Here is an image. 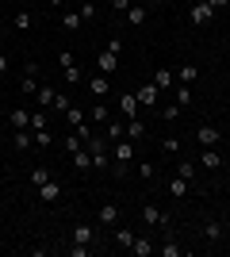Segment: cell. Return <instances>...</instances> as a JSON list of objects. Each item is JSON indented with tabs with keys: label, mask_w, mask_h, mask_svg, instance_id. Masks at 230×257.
Instances as JSON below:
<instances>
[{
	"label": "cell",
	"mask_w": 230,
	"mask_h": 257,
	"mask_svg": "<svg viewBox=\"0 0 230 257\" xmlns=\"http://www.w3.org/2000/svg\"><path fill=\"white\" fill-rule=\"evenodd\" d=\"M104 50H111V54H123V39H108V46Z\"/></svg>",
	"instance_id": "obj_46"
},
{
	"label": "cell",
	"mask_w": 230,
	"mask_h": 257,
	"mask_svg": "<svg viewBox=\"0 0 230 257\" xmlns=\"http://www.w3.org/2000/svg\"><path fill=\"white\" fill-rule=\"evenodd\" d=\"M0 54H4V39H0Z\"/></svg>",
	"instance_id": "obj_51"
},
{
	"label": "cell",
	"mask_w": 230,
	"mask_h": 257,
	"mask_svg": "<svg viewBox=\"0 0 230 257\" xmlns=\"http://www.w3.org/2000/svg\"><path fill=\"white\" fill-rule=\"evenodd\" d=\"M134 96H138V107H153V104H157V96H161V88H157V85L150 81V85L134 88Z\"/></svg>",
	"instance_id": "obj_8"
},
{
	"label": "cell",
	"mask_w": 230,
	"mask_h": 257,
	"mask_svg": "<svg viewBox=\"0 0 230 257\" xmlns=\"http://www.w3.org/2000/svg\"><path fill=\"white\" fill-rule=\"evenodd\" d=\"M157 115H161L165 123H173V119H180V107H176V104H169V107H161Z\"/></svg>",
	"instance_id": "obj_37"
},
{
	"label": "cell",
	"mask_w": 230,
	"mask_h": 257,
	"mask_svg": "<svg viewBox=\"0 0 230 257\" xmlns=\"http://www.w3.org/2000/svg\"><path fill=\"white\" fill-rule=\"evenodd\" d=\"M226 81H230V73H226Z\"/></svg>",
	"instance_id": "obj_53"
},
{
	"label": "cell",
	"mask_w": 230,
	"mask_h": 257,
	"mask_svg": "<svg viewBox=\"0 0 230 257\" xmlns=\"http://www.w3.org/2000/svg\"><path fill=\"white\" fill-rule=\"evenodd\" d=\"M8 65H12V62H8V54H0V77L8 73Z\"/></svg>",
	"instance_id": "obj_48"
},
{
	"label": "cell",
	"mask_w": 230,
	"mask_h": 257,
	"mask_svg": "<svg viewBox=\"0 0 230 257\" xmlns=\"http://www.w3.org/2000/svg\"><path fill=\"white\" fill-rule=\"evenodd\" d=\"M161 253H165V257H180V246H176V242H165Z\"/></svg>",
	"instance_id": "obj_44"
},
{
	"label": "cell",
	"mask_w": 230,
	"mask_h": 257,
	"mask_svg": "<svg viewBox=\"0 0 230 257\" xmlns=\"http://www.w3.org/2000/svg\"><path fill=\"white\" fill-rule=\"evenodd\" d=\"M115 219H119V207H115V204H104L96 211V223L100 226H115Z\"/></svg>",
	"instance_id": "obj_18"
},
{
	"label": "cell",
	"mask_w": 230,
	"mask_h": 257,
	"mask_svg": "<svg viewBox=\"0 0 230 257\" xmlns=\"http://www.w3.org/2000/svg\"><path fill=\"white\" fill-rule=\"evenodd\" d=\"M196 139H199V146H219V142H222V131L211 127V123H199V127H196Z\"/></svg>",
	"instance_id": "obj_5"
},
{
	"label": "cell",
	"mask_w": 230,
	"mask_h": 257,
	"mask_svg": "<svg viewBox=\"0 0 230 257\" xmlns=\"http://www.w3.org/2000/svg\"><path fill=\"white\" fill-rule=\"evenodd\" d=\"M66 123H73V127H77V123H85V111H81V107H69V111H66Z\"/></svg>",
	"instance_id": "obj_40"
},
{
	"label": "cell",
	"mask_w": 230,
	"mask_h": 257,
	"mask_svg": "<svg viewBox=\"0 0 230 257\" xmlns=\"http://www.w3.org/2000/svg\"><path fill=\"white\" fill-rule=\"evenodd\" d=\"M199 165L207 173H219L222 169V154H219V146H203V154H199Z\"/></svg>",
	"instance_id": "obj_6"
},
{
	"label": "cell",
	"mask_w": 230,
	"mask_h": 257,
	"mask_svg": "<svg viewBox=\"0 0 230 257\" xmlns=\"http://www.w3.org/2000/svg\"><path fill=\"white\" fill-rule=\"evenodd\" d=\"M138 177H142V181H153V177H157V169H153V161H142V165H138Z\"/></svg>",
	"instance_id": "obj_38"
},
{
	"label": "cell",
	"mask_w": 230,
	"mask_h": 257,
	"mask_svg": "<svg viewBox=\"0 0 230 257\" xmlns=\"http://www.w3.org/2000/svg\"><path fill=\"white\" fill-rule=\"evenodd\" d=\"M173 104L180 111H188L192 107V85H173Z\"/></svg>",
	"instance_id": "obj_11"
},
{
	"label": "cell",
	"mask_w": 230,
	"mask_h": 257,
	"mask_svg": "<svg viewBox=\"0 0 230 257\" xmlns=\"http://www.w3.org/2000/svg\"><path fill=\"white\" fill-rule=\"evenodd\" d=\"M127 139H131V142H142V139H146V123H142L138 115L127 119Z\"/></svg>",
	"instance_id": "obj_20"
},
{
	"label": "cell",
	"mask_w": 230,
	"mask_h": 257,
	"mask_svg": "<svg viewBox=\"0 0 230 257\" xmlns=\"http://www.w3.org/2000/svg\"><path fill=\"white\" fill-rule=\"evenodd\" d=\"M85 150L92 154V169H96V173L111 169V142L104 139V135H92V139L85 142Z\"/></svg>",
	"instance_id": "obj_1"
},
{
	"label": "cell",
	"mask_w": 230,
	"mask_h": 257,
	"mask_svg": "<svg viewBox=\"0 0 230 257\" xmlns=\"http://www.w3.org/2000/svg\"><path fill=\"white\" fill-rule=\"evenodd\" d=\"M46 4H50V8H58V12H62V8H66V4H69V0H46Z\"/></svg>",
	"instance_id": "obj_50"
},
{
	"label": "cell",
	"mask_w": 230,
	"mask_h": 257,
	"mask_svg": "<svg viewBox=\"0 0 230 257\" xmlns=\"http://www.w3.org/2000/svg\"><path fill=\"white\" fill-rule=\"evenodd\" d=\"M69 107H73V104H69V92H54V111H62V115H66Z\"/></svg>",
	"instance_id": "obj_34"
},
{
	"label": "cell",
	"mask_w": 230,
	"mask_h": 257,
	"mask_svg": "<svg viewBox=\"0 0 230 257\" xmlns=\"http://www.w3.org/2000/svg\"><path fill=\"white\" fill-rule=\"evenodd\" d=\"M54 92H58V88L39 85V92H35V104H39V107H54Z\"/></svg>",
	"instance_id": "obj_23"
},
{
	"label": "cell",
	"mask_w": 230,
	"mask_h": 257,
	"mask_svg": "<svg viewBox=\"0 0 230 257\" xmlns=\"http://www.w3.org/2000/svg\"><path fill=\"white\" fill-rule=\"evenodd\" d=\"M153 85L161 88V92H173V85H176V73H173V69H165V65H161V69L153 73Z\"/></svg>",
	"instance_id": "obj_12"
},
{
	"label": "cell",
	"mask_w": 230,
	"mask_h": 257,
	"mask_svg": "<svg viewBox=\"0 0 230 257\" xmlns=\"http://www.w3.org/2000/svg\"><path fill=\"white\" fill-rule=\"evenodd\" d=\"M226 215H230V200H226Z\"/></svg>",
	"instance_id": "obj_52"
},
{
	"label": "cell",
	"mask_w": 230,
	"mask_h": 257,
	"mask_svg": "<svg viewBox=\"0 0 230 257\" xmlns=\"http://www.w3.org/2000/svg\"><path fill=\"white\" fill-rule=\"evenodd\" d=\"M188 184H192V181H184V177H173V181L165 184L169 200H184V196H188Z\"/></svg>",
	"instance_id": "obj_15"
},
{
	"label": "cell",
	"mask_w": 230,
	"mask_h": 257,
	"mask_svg": "<svg viewBox=\"0 0 230 257\" xmlns=\"http://www.w3.org/2000/svg\"><path fill=\"white\" fill-rule=\"evenodd\" d=\"M176 177H184V181H196V161H176Z\"/></svg>",
	"instance_id": "obj_30"
},
{
	"label": "cell",
	"mask_w": 230,
	"mask_h": 257,
	"mask_svg": "<svg viewBox=\"0 0 230 257\" xmlns=\"http://www.w3.org/2000/svg\"><path fill=\"white\" fill-rule=\"evenodd\" d=\"M73 165H77V169H81V173H88V169H92V154H88L85 146H81V150L73 154Z\"/></svg>",
	"instance_id": "obj_27"
},
{
	"label": "cell",
	"mask_w": 230,
	"mask_h": 257,
	"mask_svg": "<svg viewBox=\"0 0 230 257\" xmlns=\"http://www.w3.org/2000/svg\"><path fill=\"white\" fill-rule=\"evenodd\" d=\"M46 181H54V177H50V169H46V165H35V169H31V184H35V188H43Z\"/></svg>",
	"instance_id": "obj_26"
},
{
	"label": "cell",
	"mask_w": 230,
	"mask_h": 257,
	"mask_svg": "<svg viewBox=\"0 0 230 257\" xmlns=\"http://www.w3.org/2000/svg\"><path fill=\"white\" fill-rule=\"evenodd\" d=\"M176 77H180V85H192V81L199 77V65L196 62H184L180 69H176Z\"/></svg>",
	"instance_id": "obj_22"
},
{
	"label": "cell",
	"mask_w": 230,
	"mask_h": 257,
	"mask_svg": "<svg viewBox=\"0 0 230 257\" xmlns=\"http://www.w3.org/2000/svg\"><path fill=\"white\" fill-rule=\"evenodd\" d=\"M207 4H211V8H215V12H222V8H226V4H230V0H207Z\"/></svg>",
	"instance_id": "obj_49"
},
{
	"label": "cell",
	"mask_w": 230,
	"mask_h": 257,
	"mask_svg": "<svg viewBox=\"0 0 230 257\" xmlns=\"http://www.w3.org/2000/svg\"><path fill=\"white\" fill-rule=\"evenodd\" d=\"M119 111H123V119H134L138 115V96H134V92H123L119 96Z\"/></svg>",
	"instance_id": "obj_16"
},
{
	"label": "cell",
	"mask_w": 230,
	"mask_h": 257,
	"mask_svg": "<svg viewBox=\"0 0 230 257\" xmlns=\"http://www.w3.org/2000/svg\"><path fill=\"white\" fill-rule=\"evenodd\" d=\"M81 12H62V27H66V31H77V27H81Z\"/></svg>",
	"instance_id": "obj_29"
},
{
	"label": "cell",
	"mask_w": 230,
	"mask_h": 257,
	"mask_svg": "<svg viewBox=\"0 0 230 257\" xmlns=\"http://www.w3.org/2000/svg\"><path fill=\"white\" fill-rule=\"evenodd\" d=\"M31 146H35V131H31V127L16 131V150H23V154H27Z\"/></svg>",
	"instance_id": "obj_21"
},
{
	"label": "cell",
	"mask_w": 230,
	"mask_h": 257,
	"mask_svg": "<svg viewBox=\"0 0 230 257\" xmlns=\"http://www.w3.org/2000/svg\"><path fill=\"white\" fill-rule=\"evenodd\" d=\"M142 219H146V226H169V215H165L161 207H153V204L142 207Z\"/></svg>",
	"instance_id": "obj_9"
},
{
	"label": "cell",
	"mask_w": 230,
	"mask_h": 257,
	"mask_svg": "<svg viewBox=\"0 0 230 257\" xmlns=\"http://www.w3.org/2000/svg\"><path fill=\"white\" fill-rule=\"evenodd\" d=\"M131 4H134V0H111V8H115V12H127Z\"/></svg>",
	"instance_id": "obj_47"
},
{
	"label": "cell",
	"mask_w": 230,
	"mask_h": 257,
	"mask_svg": "<svg viewBox=\"0 0 230 257\" xmlns=\"http://www.w3.org/2000/svg\"><path fill=\"white\" fill-rule=\"evenodd\" d=\"M88 119H92V123H104V127H108V119H111L108 104H92V111H88Z\"/></svg>",
	"instance_id": "obj_25"
},
{
	"label": "cell",
	"mask_w": 230,
	"mask_h": 257,
	"mask_svg": "<svg viewBox=\"0 0 230 257\" xmlns=\"http://www.w3.org/2000/svg\"><path fill=\"white\" fill-rule=\"evenodd\" d=\"M8 123L16 131H23V127H31V111L27 107H12V115H8Z\"/></svg>",
	"instance_id": "obj_19"
},
{
	"label": "cell",
	"mask_w": 230,
	"mask_h": 257,
	"mask_svg": "<svg viewBox=\"0 0 230 257\" xmlns=\"http://www.w3.org/2000/svg\"><path fill=\"white\" fill-rule=\"evenodd\" d=\"M88 92H92L96 100H104V96L111 92V77H104V73H92V77H88Z\"/></svg>",
	"instance_id": "obj_7"
},
{
	"label": "cell",
	"mask_w": 230,
	"mask_h": 257,
	"mask_svg": "<svg viewBox=\"0 0 230 257\" xmlns=\"http://www.w3.org/2000/svg\"><path fill=\"white\" fill-rule=\"evenodd\" d=\"M50 142H54L50 131H35V146H50Z\"/></svg>",
	"instance_id": "obj_41"
},
{
	"label": "cell",
	"mask_w": 230,
	"mask_h": 257,
	"mask_svg": "<svg viewBox=\"0 0 230 257\" xmlns=\"http://www.w3.org/2000/svg\"><path fill=\"white\" fill-rule=\"evenodd\" d=\"M12 23H16V31H31L35 16H31V12H16V20H12Z\"/></svg>",
	"instance_id": "obj_28"
},
{
	"label": "cell",
	"mask_w": 230,
	"mask_h": 257,
	"mask_svg": "<svg viewBox=\"0 0 230 257\" xmlns=\"http://www.w3.org/2000/svg\"><path fill=\"white\" fill-rule=\"evenodd\" d=\"M20 92H39V81H35V77H23V81H20Z\"/></svg>",
	"instance_id": "obj_42"
},
{
	"label": "cell",
	"mask_w": 230,
	"mask_h": 257,
	"mask_svg": "<svg viewBox=\"0 0 230 257\" xmlns=\"http://www.w3.org/2000/svg\"><path fill=\"white\" fill-rule=\"evenodd\" d=\"M39 200H43V204H58V200H62V184H58V181H46L43 188H39Z\"/></svg>",
	"instance_id": "obj_13"
},
{
	"label": "cell",
	"mask_w": 230,
	"mask_h": 257,
	"mask_svg": "<svg viewBox=\"0 0 230 257\" xmlns=\"http://www.w3.org/2000/svg\"><path fill=\"white\" fill-rule=\"evenodd\" d=\"M46 127H50V119H46V107L31 111V131H46Z\"/></svg>",
	"instance_id": "obj_31"
},
{
	"label": "cell",
	"mask_w": 230,
	"mask_h": 257,
	"mask_svg": "<svg viewBox=\"0 0 230 257\" xmlns=\"http://www.w3.org/2000/svg\"><path fill=\"white\" fill-rule=\"evenodd\" d=\"M188 20L196 23V27H203V23H211V20H215V8H211L207 0H196V4L188 8Z\"/></svg>",
	"instance_id": "obj_2"
},
{
	"label": "cell",
	"mask_w": 230,
	"mask_h": 257,
	"mask_svg": "<svg viewBox=\"0 0 230 257\" xmlns=\"http://www.w3.org/2000/svg\"><path fill=\"white\" fill-rule=\"evenodd\" d=\"M58 65H62V69H66V65H77L73 50H62V54H58Z\"/></svg>",
	"instance_id": "obj_43"
},
{
	"label": "cell",
	"mask_w": 230,
	"mask_h": 257,
	"mask_svg": "<svg viewBox=\"0 0 230 257\" xmlns=\"http://www.w3.org/2000/svg\"><path fill=\"white\" fill-rule=\"evenodd\" d=\"M62 73H66V85H81V69H77V65H66V69H62Z\"/></svg>",
	"instance_id": "obj_35"
},
{
	"label": "cell",
	"mask_w": 230,
	"mask_h": 257,
	"mask_svg": "<svg viewBox=\"0 0 230 257\" xmlns=\"http://www.w3.org/2000/svg\"><path fill=\"white\" fill-rule=\"evenodd\" d=\"M69 234H73V242H81V246H96V242H100V230L92 223H77Z\"/></svg>",
	"instance_id": "obj_3"
},
{
	"label": "cell",
	"mask_w": 230,
	"mask_h": 257,
	"mask_svg": "<svg viewBox=\"0 0 230 257\" xmlns=\"http://www.w3.org/2000/svg\"><path fill=\"white\" fill-rule=\"evenodd\" d=\"M81 146H85V139H81L77 131H73V135H66V150H69V154H77Z\"/></svg>",
	"instance_id": "obj_36"
},
{
	"label": "cell",
	"mask_w": 230,
	"mask_h": 257,
	"mask_svg": "<svg viewBox=\"0 0 230 257\" xmlns=\"http://www.w3.org/2000/svg\"><path fill=\"white\" fill-rule=\"evenodd\" d=\"M104 139H108V142H119V139H127V119H123V123L108 119V127H104Z\"/></svg>",
	"instance_id": "obj_17"
},
{
	"label": "cell",
	"mask_w": 230,
	"mask_h": 257,
	"mask_svg": "<svg viewBox=\"0 0 230 257\" xmlns=\"http://www.w3.org/2000/svg\"><path fill=\"white\" fill-rule=\"evenodd\" d=\"M134 238H138V234H134V230H127V226H119V230H115V246H119V249H131V246H134Z\"/></svg>",
	"instance_id": "obj_24"
},
{
	"label": "cell",
	"mask_w": 230,
	"mask_h": 257,
	"mask_svg": "<svg viewBox=\"0 0 230 257\" xmlns=\"http://www.w3.org/2000/svg\"><path fill=\"white\" fill-rule=\"evenodd\" d=\"M203 238H207L211 246H219L222 238H226V226H222L219 219H207V226H203Z\"/></svg>",
	"instance_id": "obj_10"
},
{
	"label": "cell",
	"mask_w": 230,
	"mask_h": 257,
	"mask_svg": "<svg viewBox=\"0 0 230 257\" xmlns=\"http://www.w3.org/2000/svg\"><path fill=\"white\" fill-rule=\"evenodd\" d=\"M81 20H96V4H92V0H85V4H81Z\"/></svg>",
	"instance_id": "obj_39"
},
{
	"label": "cell",
	"mask_w": 230,
	"mask_h": 257,
	"mask_svg": "<svg viewBox=\"0 0 230 257\" xmlns=\"http://www.w3.org/2000/svg\"><path fill=\"white\" fill-rule=\"evenodd\" d=\"M23 77H39V62H23Z\"/></svg>",
	"instance_id": "obj_45"
},
{
	"label": "cell",
	"mask_w": 230,
	"mask_h": 257,
	"mask_svg": "<svg viewBox=\"0 0 230 257\" xmlns=\"http://www.w3.org/2000/svg\"><path fill=\"white\" fill-rule=\"evenodd\" d=\"M131 253H138V257H150V253H153V242H150V238H134Z\"/></svg>",
	"instance_id": "obj_32"
},
{
	"label": "cell",
	"mask_w": 230,
	"mask_h": 257,
	"mask_svg": "<svg viewBox=\"0 0 230 257\" xmlns=\"http://www.w3.org/2000/svg\"><path fill=\"white\" fill-rule=\"evenodd\" d=\"M115 69H119V54L100 50V54H96V73H104V77H115Z\"/></svg>",
	"instance_id": "obj_4"
},
{
	"label": "cell",
	"mask_w": 230,
	"mask_h": 257,
	"mask_svg": "<svg viewBox=\"0 0 230 257\" xmlns=\"http://www.w3.org/2000/svg\"><path fill=\"white\" fill-rule=\"evenodd\" d=\"M161 150L165 154H180V139H176V135H165V139H161Z\"/></svg>",
	"instance_id": "obj_33"
},
{
	"label": "cell",
	"mask_w": 230,
	"mask_h": 257,
	"mask_svg": "<svg viewBox=\"0 0 230 257\" xmlns=\"http://www.w3.org/2000/svg\"><path fill=\"white\" fill-rule=\"evenodd\" d=\"M123 20H127V27H142L146 23V4H131V8L123 12Z\"/></svg>",
	"instance_id": "obj_14"
}]
</instances>
